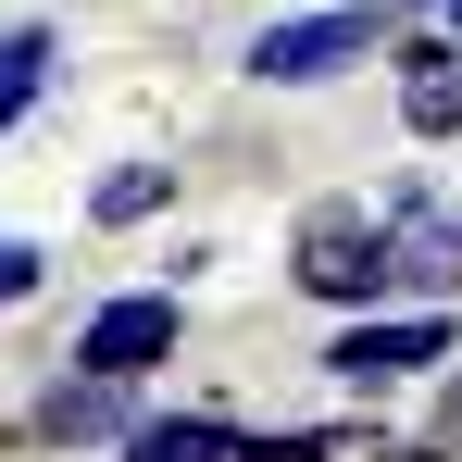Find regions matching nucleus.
Returning <instances> with one entry per match:
<instances>
[{"label":"nucleus","instance_id":"obj_1","mask_svg":"<svg viewBox=\"0 0 462 462\" xmlns=\"http://www.w3.org/2000/svg\"><path fill=\"white\" fill-rule=\"evenodd\" d=\"M412 13H425V0H325V13H275V25H250V63H237V76H250V88H337V76H363Z\"/></svg>","mask_w":462,"mask_h":462},{"label":"nucleus","instance_id":"obj_5","mask_svg":"<svg viewBox=\"0 0 462 462\" xmlns=\"http://www.w3.org/2000/svg\"><path fill=\"white\" fill-rule=\"evenodd\" d=\"M138 412H151L138 375H88V363H63V375L25 400V450H113Z\"/></svg>","mask_w":462,"mask_h":462},{"label":"nucleus","instance_id":"obj_9","mask_svg":"<svg viewBox=\"0 0 462 462\" xmlns=\"http://www.w3.org/2000/svg\"><path fill=\"white\" fill-rule=\"evenodd\" d=\"M162 200H175V162H113V175H88V226H151Z\"/></svg>","mask_w":462,"mask_h":462},{"label":"nucleus","instance_id":"obj_10","mask_svg":"<svg viewBox=\"0 0 462 462\" xmlns=\"http://www.w3.org/2000/svg\"><path fill=\"white\" fill-rule=\"evenodd\" d=\"M226 462H350V425H237Z\"/></svg>","mask_w":462,"mask_h":462},{"label":"nucleus","instance_id":"obj_12","mask_svg":"<svg viewBox=\"0 0 462 462\" xmlns=\"http://www.w3.org/2000/svg\"><path fill=\"white\" fill-rule=\"evenodd\" d=\"M425 438H438V450L462 462V375H438V425H425Z\"/></svg>","mask_w":462,"mask_h":462},{"label":"nucleus","instance_id":"obj_14","mask_svg":"<svg viewBox=\"0 0 462 462\" xmlns=\"http://www.w3.org/2000/svg\"><path fill=\"white\" fill-rule=\"evenodd\" d=\"M450 213H462V200H450Z\"/></svg>","mask_w":462,"mask_h":462},{"label":"nucleus","instance_id":"obj_8","mask_svg":"<svg viewBox=\"0 0 462 462\" xmlns=\"http://www.w3.org/2000/svg\"><path fill=\"white\" fill-rule=\"evenodd\" d=\"M237 425L226 412H138L125 438H113V462H226Z\"/></svg>","mask_w":462,"mask_h":462},{"label":"nucleus","instance_id":"obj_7","mask_svg":"<svg viewBox=\"0 0 462 462\" xmlns=\"http://www.w3.org/2000/svg\"><path fill=\"white\" fill-rule=\"evenodd\" d=\"M51 76H63V25H38V13H25V25H0V138L51 100Z\"/></svg>","mask_w":462,"mask_h":462},{"label":"nucleus","instance_id":"obj_11","mask_svg":"<svg viewBox=\"0 0 462 462\" xmlns=\"http://www.w3.org/2000/svg\"><path fill=\"white\" fill-rule=\"evenodd\" d=\"M38 288H51V250L38 237H0V312H25Z\"/></svg>","mask_w":462,"mask_h":462},{"label":"nucleus","instance_id":"obj_3","mask_svg":"<svg viewBox=\"0 0 462 462\" xmlns=\"http://www.w3.org/2000/svg\"><path fill=\"white\" fill-rule=\"evenodd\" d=\"M288 288L312 312H375L387 300V226L375 200H312L300 237H288Z\"/></svg>","mask_w":462,"mask_h":462},{"label":"nucleus","instance_id":"obj_6","mask_svg":"<svg viewBox=\"0 0 462 462\" xmlns=\"http://www.w3.org/2000/svg\"><path fill=\"white\" fill-rule=\"evenodd\" d=\"M375 63L400 76V138H425V151H450V138H462V51L438 38V25H425V13H412V25L387 38Z\"/></svg>","mask_w":462,"mask_h":462},{"label":"nucleus","instance_id":"obj_2","mask_svg":"<svg viewBox=\"0 0 462 462\" xmlns=\"http://www.w3.org/2000/svg\"><path fill=\"white\" fill-rule=\"evenodd\" d=\"M450 350H462V300H375V312H337V337L312 363L350 387V400H387V387L438 375Z\"/></svg>","mask_w":462,"mask_h":462},{"label":"nucleus","instance_id":"obj_13","mask_svg":"<svg viewBox=\"0 0 462 462\" xmlns=\"http://www.w3.org/2000/svg\"><path fill=\"white\" fill-rule=\"evenodd\" d=\"M425 25H438V38H450V51H462V0H425Z\"/></svg>","mask_w":462,"mask_h":462},{"label":"nucleus","instance_id":"obj_4","mask_svg":"<svg viewBox=\"0 0 462 462\" xmlns=\"http://www.w3.org/2000/svg\"><path fill=\"white\" fill-rule=\"evenodd\" d=\"M175 337H188V300H175V288H113V300L76 312L63 363H88V375H138V387H151L162 363H175Z\"/></svg>","mask_w":462,"mask_h":462}]
</instances>
